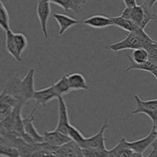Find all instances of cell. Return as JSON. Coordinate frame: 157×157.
Returning <instances> with one entry per match:
<instances>
[{"instance_id":"obj_1","label":"cell","mask_w":157,"mask_h":157,"mask_svg":"<svg viewBox=\"0 0 157 157\" xmlns=\"http://www.w3.org/2000/svg\"><path fill=\"white\" fill-rule=\"evenodd\" d=\"M154 43L155 41H153L146 33L144 29L139 28L136 32L128 33L127 37L122 41H120L114 44H109L106 48L113 52L127 50V49L133 51L138 48H145L146 50H147V48Z\"/></svg>"},{"instance_id":"obj_2","label":"cell","mask_w":157,"mask_h":157,"mask_svg":"<svg viewBox=\"0 0 157 157\" xmlns=\"http://www.w3.org/2000/svg\"><path fill=\"white\" fill-rule=\"evenodd\" d=\"M157 139V130L155 125L153 126V128L150 130V133L142 139L137 140L129 142L126 140V138H122L124 145L127 148L130 149L138 154L143 155V153L150 147L153 145V143Z\"/></svg>"},{"instance_id":"obj_3","label":"cell","mask_w":157,"mask_h":157,"mask_svg":"<svg viewBox=\"0 0 157 157\" xmlns=\"http://www.w3.org/2000/svg\"><path fill=\"white\" fill-rule=\"evenodd\" d=\"M109 127L107 119L104 121L99 131L90 137L85 138L84 142L79 146L81 149H100V150H107L105 146V137L104 133Z\"/></svg>"},{"instance_id":"obj_4","label":"cell","mask_w":157,"mask_h":157,"mask_svg":"<svg viewBox=\"0 0 157 157\" xmlns=\"http://www.w3.org/2000/svg\"><path fill=\"white\" fill-rule=\"evenodd\" d=\"M2 93L9 94L17 100L21 104H25L26 102L25 101L22 95V90H21V80L20 79L17 74L12 75L9 80L3 85Z\"/></svg>"},{"instance_id":"obj_5","label":"cell","mask_w":157,"mask_h":157,"mask_svg":"<svg viewBox=\"0 0 157 157\" xmlns=\"http://www.w3.org/2000/svg\"><path fill=\"white\" fill-rule=\"evenodd\" d=\"M36 13L41 25V32L45 38L48 37V21L51 15V2L41 0L37 2Z\"/></svg>"},{"instance_id":"obj_6","label":"cell","mask_w":157,"mask_h":157,"mask_svg":"<svg viewBox=\"0 0 157 157\" xmlns=\"http://www.w3.org/2000/svg\"><path fill=\"white\" fill-rule=\"evenodd\" d=\"M58 119L55 130L63 133V134L67 135L68 127L71 125V124L70 121H69L67 106L64 100L63 99V97H59L58 98Z\"/></svg>"},{"instance_id":"obj_7","label":"cell","mask_w":157,"mask_h":157,"mask_svg":"<svg viewBox=\"0 0 157 157\" xmlns=\"http://www.w3.org/2000/svg\"><path fill=\"white\" fill-rule=\"evenodd\" d=\"M37 107L38 106L35 105L31 113L28 116L23 117V125H24L25 133L31 136L37 144H41L44 143L43 135H41L37 131L35 125L33 124V121H35V113Z\"/></svg>"},{"instance_id":"obj_8","label":"cell","mask_w":157,"mask_h":157,"mask_svg":"<svg viewBox=\"0 0 157 157\" xmlns=\"http://www.w3.org/2000/svg\"><path fill=\"white\" fill-rule=\"evenodd\" d=\"M35 68H30L23 79H21V90L25 101L33 100L35 90Z\"/></svg>"},{"instance_id":"obj_9","label":"cell","mask_w":157,"mask_h":157,"mask_svg":"<svg viewBox=\"0 0 157 157\" xmlns=\"http://www.w3.org/2000/svg\"><path fill=\"white\" fill-rule=\"evenodd\" d=\"M58 98L59 96L55 91L53 86L52 85L46 88L36 90L34 94L33 100L35 101V105L38 106L41 104L43 107H45L49 102L52 101L53 100H58Z\"/></svg>"},{"instance_id":"obj_10","label":"cell","mask_w":157,"mask_h":157,"mask_svg":"<svg viewBox=\"0 0 157 157\" xmlns=\"http://www.w3.org/2000/svg\"><path fill=\"white\" fill-rule=\"evenodd\" d=\"M44 143L55 147H59L72 141L67 135L63 134L57 130L45 131L43 134Z\"/></svg>"},{"instance_id":"obj_11","label":"cell","mask_w":157,"mask_h":157,"mask_svg":"<svg viewBox=\"0 0 157 157\" xmlns=\"http://www.w3.org/2000/svg\"><path fill=\"white\" fill-rule=\"evenodd\" d=\"M53 18L56 20L59 25V31H58V35H64V32L73 26L77 25L83 23V21H80L79 20H77L75 18H71L67 15L61 13H55L53 14Z\"/></svg>"},{"instance_id":"obj_12","label":"cell","mask_w":157,"mask_h":157,"mask_svg":"<svg viewBox=\"0 0 157 157\" xmlns=\"http://www.w3.org/2000/svg\"><path fill=\"white\" fill-rule=\"evenodd\" d=\"M83 24L94 29H104L113 25V21L110 17L101 15H95L84 20Z\"/></svg>"},{"instance_id":"obj_13","label":"cell","mask_w":157,"mask_h":157,"mask_svg":"<svg viewBox=\"0 0 157 157\" xmlns=\"http://www.w3.org/2000/svg\"><path fill=\"white\" fill-rule=\"evenodd\" d=\"M51 3L57 5L67 12L70 10L78 13L83 6L87 2L86 0H51Z\"/></svg>"},{"instance_id":"obj_14","label":"cell","mask_w":157,"mask_h":157,"mask_svg":"<svg viewBox=\"0 0 157 157\" xmlns=\"http://www.w3.org/2000/svg\"><path fill=\"white\" fill-rule=\"evenodd\" d=\"M81 147L74 141L67 143L61 147H57L54 154L58 157H78Z\"/></svg>"},{"instance_id":"obj_15","label":"cell","mask_w":157,"mask_h":157,"mask_svg":"<svg viewBox=\"0 0 157 157\" xmlns=\"http://www.w3.org/2000/svg\"><path fill=\"white\" fill-rule=\"evenodd\" d=\"M108 157H143V155L138 154L127 148L121 140L117 145L110 150Z\"/></svg>"},{"instance_id":"obj_16","label":"cell","mask_w":157,"mask_h":157,"mask_svg":"<svg viewBox=\"0 0 157 157\" xmlns=\"http://www.w3.org/2000/svg\"><path fill=\"white\" fill-rule=\"evenodd\" d=\"M69 85L71 90H87L88 85L87 84L85 78L80 73H73L67 76Z\"/></svg>"},{"instance_id":"obj_17","label":"cell","mask_w":157,"mask_h":157,"mask_svg":"<svg viewBox=\"0 0 157 157\" xmlns=\"http://www.w3.org/2000/svg\"><path fill=\"white\" fill-rule=\"evenodd\" d=\"M15 33L12 32V30H9L6 32V48L7 52L13 57L14 59L16 60L18 62H21L22 58L18 53L17 50L16 44L15 42V38H14Z\"/></svg>"},{"instance_id":"obj_18","label":"cell","mask_w":157,"mask_h":157,"mask_svg":"<svg viewBox=\"0 0 157 157\" xmlns=\"http://www.w3.org/2000/svg\"><path fill=\"white\" fill-rule=\"evenodd\" d=\"M156 0H146V1H144L142 5H140L144 13V21L141 26L143 29H145V28L150 21L156 19V15L153 12V7L156 4Z\"/></svg>"},{"instance_id":"obj_19","label":"cell","mask_w":157,"mask_h":157,"mask_svg":"<svg viewBox=\"0 0 157 157\" xmlns=\"http://www.w3.org/2000/svg\"><path fill=\"white\" fill-rule=\"evenodd\" d=\"M111 19L113 21V25L117 26L118 28H121L123 30L128 32L129 33L136 32L139 28H140L136 23L133 22L132 20L123 18L121 15L117 17H112Z\"/></svg>"},{"instance_id":"obj_20","label":"cell","mask_w":157,"mask_h":157,"mask_svg":"<svg viewBox=\"0 0 157 157\" xmlns=\"http://www.w3.org/2000/svg\"><path fill=\"white\" fill-rule=\"evenodd\" d=\"M67 76H68V75H62L58 81L52 84L55 91L57 92L59 97H63L64 95L67 94L71 91L70 85H69Z\"/></svg>"},{"instance_id":"obj_21","label":"cell","mask_w":157,"mask_h":157,"mask_svg":"<svg viewBox=\"0 0 157 157\" xmlns=\"http://www.w3.org/2000/svg\"><path fill=\"white\" fill-rule=\"evenodd\" d=\"M129 61L136 64H142L149 61V54L145 48H138L133 50L128 55Z\"/></svg>"},{"instance_id":"obj_22","label":"cell","mask_w":157,"mask_h":157,"mask_svg":"<svg viewBox=\"0 0 157 157\" xmlns=\"http://www.w3.org/2000/svg\"><path fill=\"white\" fill-rule=\"evenodd\" d=\"M0 26L6 32L11 30L9 12L2 1H0Z\"/></svg>"},{"instance_id":"obj_23","label":"cell","mask_w":157,"mask_h":157,"mask_svg":"<svg viewBox=\"0 0 157 157\" xmlns=\"http://www.w3.org/2000/svg\"><path fill=\"white\" fill-rule=\"evenodd\" d=\"M133 70L144 71H148L152 73V72L155 71H157V65L153 64V63L150 62V61H148L147 62L142 64H135V63L130 62V66L127 67L126 71H130Z\"/></svg>"},{"instance_id":"obj_24","label":"cell","mask_w":157,"mask_h":157,"mask_svg":"<svg viewBox=\"0 0 157 157\" xmlns=\"http://www.w3.org/2000/svg\"><path fill=\"white\" fill-rule=\"evenodd\" d=\"M144 13L143 8L141 6H137L132 9L131 15H130V20L136 23L139 27L141 28L144 21Z\"/></svg>"},{"instance_id":"obj_25","label":"cell","mask_w":157,"mask_h":157,"mask_svg":"<svg viewBox=\"0 0 157 157\" xmlns=\"http://www.w3.org/2000/svg\"><path fill=\"white\" fill-rule=\"evenodd\" d=\"M67 136L71 138L72 141L76 143L78 146L81 145L84 141L86 137H84L82 133L74 126L71 124L68 127V131H67Z\"/></svg>"},{"instance_id":"obj_26","label":"cell","mask_w":157,"mask_h":157,"mask_svg":"<svg viewBox=\"0 0 157 157\" xmlns=\"http://www.w3.org/2000/svg\"><path fill=\"white\" fill-rule=\"evenodd\" d=\"M0 156L2 157H20L18 150L14 147L0 143Z\"/></svg>"},{"instance_id":"obj_27","label":"cell","mask_w":157,"mask_h":157,"mask_svg":"<svg viewBox=\"0 0 157 157\" xmlns=\"http://www.w3.org/2000/svg\"><path fill=\"white\" fill-rule=\"evenodd\" d=\"M15 38V42L16 44L17 50H18L19 55L21 56V54L24 52L28 46V41L26 36L21 33H15L14 35Z\"/></svg>"},{"instance_id":"obj_28","label":"cell","mask_w":157,"mask_h":157,"mask_svg":"<svg viewBox=\"0 0 157 157\" xmlns=\"http://www.w3.org/2000/svg\"><path fill=\"white\" fill-rule=\"evenodd\" d=\"M85 157H108L110 150L100 149H82Z\"/></svg>"},{"instance_id":"obj_29","label":"cell","mask_w":157,"mask_h":157,"mask_svg":"<svg viewBox=\"0 0 157 157\" xmlns=\"http://www.w3.org/2000/svg\"><path fill=\"white\" fill-rule=\"evenodd\" d=\"M134 98L136 100V103L140 104L144 109L150 110V111H154L157 110V100L154 101H143L140 99L137 95H134Z\"/></svg>"},{"instance_id":"obj_30","label":"cell","mask_w":157,"mask_h":157,"mask_svg":"<svg viewBox=\"0 0 157 157\" xmlns=\"http://www.w3.org/2000/svg\"><path fill=\"white\" fill-rule=\"evenodd\" d=\"M124 3L126 8H128V9H133L138 6L136 0H124Z\"/></svg>"},{"instance_id":"obj_31","label":"cell","mask_w":157,"mask_h":157,"mask_svg":"<svg viewBox=\"0 0 157 157\" xmlns=\"http://www.w3.org/2000/svg\"><path fill=\"white\" fill-rule=\"evenodd\" d=\"M78 157H85L84 156V155L83 154V152H82V149H81V150H79V152H78Z\"/></svg>"},{"instance_id":"obj_32","label":"cell","mask_w":157,"mask_h":157,"mask_svg":"<svg viewBox=\"0 0 157 157\" xmlns=\"http://www.w3.org/2000/svg\"><path fill=\"white\" fill-rule=\"evenodd\" d=\"M45 157H58V156H57L56 155L53 154V153H50V154H48Z\"/></svg>"},{"instance_id":"obj_33","label":"cell","mask_w":157,"mask_h":157,"mask_svg":"<svg viewBox=\"0 0 157 157\" xmlns=\"http://www.w3.org/2000/svg\"><path fill=\"white\" fill-rule=\"evenodd\" d=\"M151 74H153V75H154V76H155V78H156V79H157V71H155L152 72Z\"/></svg>"}]
</instances>
